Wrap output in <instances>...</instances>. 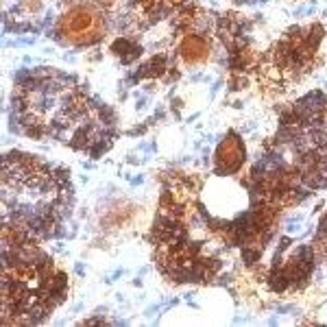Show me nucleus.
<instances>
[{"label":"nucleus","instance_id":"f257e3e1","mask_svg":"<svg viewBox=\"0 0 327 327\" xmlns=\"http://www.w3.org/2000/svg\"><path fill=\"white\" fill-rule=\"evenodd\" d=\"M181 52H183V57L185 59H190V61H196V59H203V57L207 55V44H205V39L203 37H188L183 42V46H181Z\"/></svg>","mask_w":327,"mask_h":327}]
</instances>
